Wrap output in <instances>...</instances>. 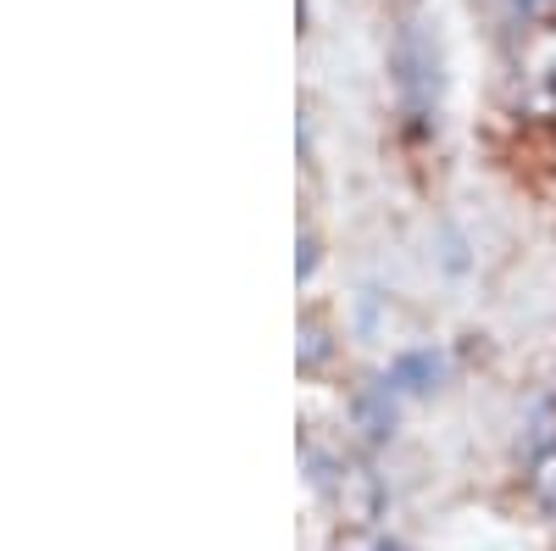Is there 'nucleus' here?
<instances>
[{
    "label": "nucleus",
    "instance_id": "f257e3e1",
    "mask_svg": "<svg viewBox=\"0 0 556 551\" xmlns=\"http://www.w3.org/2000/svg\"><path fill=\"white\" fill-rule=\"evenodd\" d=\"M395 84L401 101L417 123H429V112H440V51L424 28H406L395 45Z\"/></svg>",
    "mask_w": 556,
    "mask_h": 551
},
{
    "label": "nucleus",
    "instance_id": "f03ea898",
    "mask_svg": "<svg viewBox=\"0 0 556 551\" xmlns=\"http://www.w3.org/2000/svg\"><path fill=\"white\" fill-rule=\"evenodd\" d=\"M395 385L384 379V385H367L362 396H356V424H362V435L367 440H384L390 429H395Z\"/></svg>",
    "mask_w": 556,
    "mask_h": 551
},
{
    "label": "nucleus",
    "instance_id": "7ed1b4c3",
    "mask_svg": "<svg viewBox=\"0 0 556 551\" xmlns=\"http://www.w3.org/2000/svg\"><path fill=\"white\" fill-rule=\"evenodd\" d=\"M434 379H440V356H434V351L401 356V362L390 367V385H395V390H434Z\"/></svg>",
    "mask_w": 556,
    "mask_h": 551
},
{
    "label": "nucleus",
    "instance_id": "20e7f679",
    "mask_svg": "<svg viewBox=\"0 0 556 551\" xmlns=\"http://www.w3.org/2000/svg\"><path fill=\"white\" fill-rule=\"evenodd\" d=\"M529 490L545 513H556V440H545L534 451V468H529Z\"/></svg>",
    "mask_w": 556,
    "mask_h": 551
},
{
    "label": "nucleus",
    "instance_id": "39448f33",
    "mask_svg": "<svg viewBox=\"0 0 556 551\" xmlns=\"http://www.w3.org/2000/svg\"><path fill=\"white\" fill-rule=\"evenodd\" d=\"M301 367L312 374V367H323V356H329V340H323V324H301Z\"/></svg>",
    "mask_w": 556,
    "mask_h": 551
},
{
    "label": "nucleus",
    "instance_id": "423d86ee",
    "mask_svg": "<svg viewBox=\"0 0 556 551\" xmlns=\"http://www.w3.org/2000/svg\"><path fill=\"white\" fill-rule=\"evenodd\" d=\"M312 267H317V240L301 235V246H295V273H301V279H312Z\"/></svg>",
    "mask_w": 556,
    "mask_h": 551
},
{
    "label": "nucleus",
    "instance_id": "0eeeda50",
    "mask_svg": "<svg viewBox=\"0 0 556 551\" xmlns=\"http://www.w3.org/2000/svg\"><path fill=\"white\" fill-rule=\"evenodd\" d=\"M379 551H406V546H379Z\"/></svg>",
    "mask_w": 556,
    "mask_h": 551
},
{
    "label": "nucleus",
    "instance_id": "6e6552de",
    "mask_svg": "<svg viewBox=\"0 0 556 551\" xmlns=\"http://www.w3.org/2000/svg\"><path fill=\"white\" fill-rule=\"evenodd\" d=\"M545 7H551V12H556V0H545Z\"/></svg>",
    "mask_w": 556,
    "mask_h": 551
}]
</instances>
